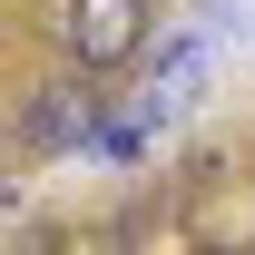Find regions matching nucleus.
I'll return each mask as SVG.
<instances>
[{"mask_svg":"<svg viewBox=\"0 0 255 255\" xmlns=\"http://www.w3.org/2000/svg\"><path fill=\"white\" fill-rule=\"evenodd\" d=\"M157 30V0H59V49L79 69H128Z\"/></svg>","mask_w":255,"mask_h":255,"instance_id":"obj_1","label":"nucleus"},{"mask_svg":"<svg viewBox=\"0 0 255 255\" xmlns=\"http://www.w3.org/2000/svg\"><path fill=\"white\" fill-rule=\"evenodd\" d=\"M20 137H30L39 157H69V147H98V118H89V98H79V89H30Z\"/></svg>","mask_w":255,"mask_h":255,"instance_id":"obj_2","label":"nucleus"},{"mask_svg":"<svg viewBox=\"0 0 255 255\" xmlns=\"http://www.w3.org/2000/svg\"><path fill=\"white\" fill-rule=\"evenodd\" d=\"M196 79H206V49H196V39H177V49H167V69L147 79V98H137V118H177V108L196 98Z\"/></svg>","mask_w":255,"mask_h":255,"instance_id":"obj_3","label":"nucleus"}]
</instances>
